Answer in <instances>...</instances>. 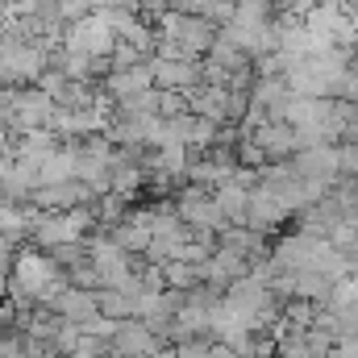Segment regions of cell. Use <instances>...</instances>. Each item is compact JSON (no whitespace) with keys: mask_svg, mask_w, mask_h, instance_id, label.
Returning <instances> with one entry per match:
<instances>
[{"mask_svg":"<svg viewBox=\"0 0 358 358\" xmlns=\"http://www.w3.org/2000/svg\"><path fill=\"white\" fill-rule=\"evenodd\" d=\"M59 287H63V267L46 250H25L13 259V279L4 292L21 304H34V300H50Z\"/></svg>","mask_w":358,"mask_h":358,"instance_id":"1","label":"cell"},{"mask_svg":"<svg viewBox=\"0 0 358 358\" xmlns=\"http://www.w3.org/2000/svg\"><path fill=\"white\" fill-rule=\"evenodd\" d=\"M159 342H163V338H159L146 321L125 317V321H117V325H113L108 350H117V355H125V358H155V355H159Z\"/></svg>","mask_w":358,"mask_h":358,"instance_id":"2","label":"cell"},{"mask_svg":"<svg viewBox=\"0 0 358 358\" xmlns=\"http://www.w3.org/2000/svg\"><path fill=\"white\" fill-rule=\"evenodd\" d=\"M179 221L183 225H192V229H213V234H221L229 221H225V213H221V204L204 192V187H192V192H183L176 204Z\"/></svg>","mask_w":358,"mask_h":358,"instance_id":"3","label":"cell"},{"mask_svg":"<svg viewBox=\"0 0 358 358\" xmlns=\"http://www.w3.org/2000/svg\"><path fill=\"white\" fill-rule=\"evenodd\" d=\"M46 304H50L55 317H63V321H71V325H84V321H92V317L100 313V308H96V292H92V287H76V283H71V287L63 283Z\"/></svg>","mask_w":358,"mask_h":358,"instance_id":"4","label":"cell"},{"mask_svg":"<svg viewBox=\"0 0 358 358\" xmlns=\"http://www.w3.org/2000/svg\"><path fill=\"white\" fill-rule=\"evenodd\" d=\"M150 84H155L150 67L138 63V67H125V71H113V76H108V96H113V100H129V96L146 92Z\"/></svg>","mask_w":358,"mask_h":358,"instance_id":"5","label":"cell"},{"mask_svg":"<svg viewBox=\"0 0 358 358\" xmlns=\"http://www.w3.org/2000/svg\"><path fill=\"white\" fill-rule=\"evenodd\" d=\"M113 246H121L125 255H146V246H150V229L146 225H138V221H129V225H113Z\"/></svg>","mask_w":358,"mask_h":358,"instance_id":"6","label":"cell"},{"mask_svg":"<svg viewBox=\"0 0 358 358\" xmlns=\"http://www.w3.org/2000/svg\"><path fill=\"white\" fill-rule=\"evenodd\" d=\"M0 234L13 238V242L25 238V234H29V217H25L17 204H4V200H0Z\"/></svg>","mask_w":358,"mask_h":358,"instance_id":"7","label":"cell"},{"mask_svg":"<svg viewBox=\"0 0 358 358\" xmlns=\"http://www.w3.org/2000/svg\"><path fill=\"white\" fill-rule=\"evenodd\" d=\"M334 155H338V176H355L358 179V138L334 146Z\"/></svg>","mask_w":358,"mask_h":358,"instance_id":"8","label":"cell"},{"mask_svg":"<svg viewBox=\"0 0 358 358\" xmlns=\"http://www.w3.org/2000/svg\"><path fill=\"white\" fill-rule=\"evenodd\" d=\"M0 88H4V80H0Z\"/></svg>","mask_w":358,"mask_h":358,"instance_id":"9","label":"cell"}]
</instances>
